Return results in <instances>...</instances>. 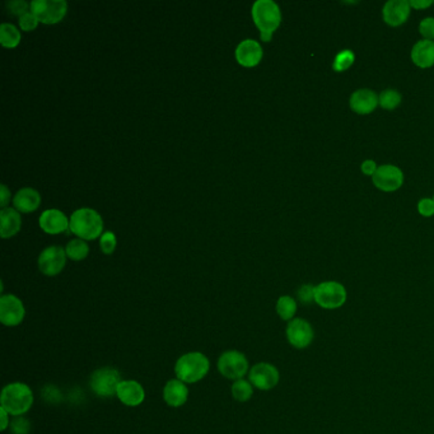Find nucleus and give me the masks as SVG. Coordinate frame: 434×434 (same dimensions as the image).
<instances>
[{
  "label": "nucleus",
  "mask_w": 434,
  "mask_h": 434,
  "mask_svg": "<svg viewBox=\"0 0 434 434\" xmlns=\"http://www.w3.org/2000/svg\"><path fill=\"white\" fill-rule=\"evenodd\" d=\"M0 405L8 414L22 416L34 405V393L31 387L23 382H13L3 388L0 395Z\"/></svg>",
  "instance_id": "1"
},
{
  "label": "nucleus",
  "mask_w": 434,
  "mask_h": 434,
  "mask_svg": "<svg viewBox=\"0 0 434 434\" xmlns=\"http://www.w3.org/2000/svg\"><path fill=\"white\" fill-rule=\"evenodd\" d=\"M252 20L261 34L264 42L272 41V34L282 22V12L278 4L272 0H258L252 6Z\"/></svg>",
  "instance_id": "2"
},
{
  "label": "nucleus",
  "mask_w": 434,
  "mask_h": 434,
  "mask_svg": "<svg viewBox=\"0 0 434 434\" xmlns=\"http://www.w3.org/2000/svg\"><path fill=\"white\" fill-rule=\"evenodd\" d=\"M69 221V230L83 241L96 239L103 235L102 217L91 208H81L75 211Z\"/></svg>",
  "instance_id": "3"
},
{
  "label": "nucleus",
  "mask_w": 434,
  "mask_h": 434,
  "mask_svg": "<svg viewBox=\"0 0 434 434\" xmlns=\"http://www.w3.org/2000/svg\"><path fill=\"white\" fill-rule=\"evenodd\" d=\"M211 369V362L200 352H190L183 354L175 364L177 380L185 383H195L208 374Z\"/></svg>",
  "instance_id": "4"
},
{
  "label": "nucleus",
  "mask_w": 434,
  "mask_h": 434,
  "mask_svg": "<svg viewBox=\"0 0 434 434\" xmlns=\"http://www.w3.org/2000/svg\"><path fill=\"white\" fill-rule=\"evenodd\" d=\"M348 293L339 282H322L315 287V303L324 310H338L346 305Z\"/></svg>",
  "instance_id": "5"
},
{
  "label": "nucleus",
  "mask_w": 434,
  "mask_h": 434,
  "mask_svg": "<svg viewBox=\"0 0 434 434\" xmlns=\"http://www.w3.org/2000/svg\"><path fill=\"white\" fill-rule=\"evenodd\" d=\"M119 371L111 367L96 369L89 379V386L100 397H112L117 393V387L121 382Z\"/></svg>",
  "instance_id": "6"
},
{
  "label": "nucleus",
  "mask_w": 434,
  "mask_h": 434,
  "mask_svg": "<svg viewBox=\"0 0 434 434\" xmlns=\"http://www.w3.org/2000/svg\"><path fill=\"white\" fill-rule=\"evenodd\" d=\"M31 12L44 25H56L68 12L65 0H34L31 1Z\"/></svg>",
  "instance_id": "7"
},
{
  "label": "nucleus",
  "mask_w": 434,
  "mask_h": 434,
  "mask_svg": "<svg viewBox=\"0 0 434 434\" xmlns=\"http://www.w3.org/2000/svg\"><path fill=\"white\" fill-rule=\"evenodd\" d=\"M218 371L228 380H242L249 372V360L238 350H227L218 360Z\"/></svg>",
  "instance_id": "8"
},
{
  "label": "nucleus",
  "mask_w": 434,
  "mask_h": 434,
  "mask_svg": "<svg viewBox=\"0 0 434 434\" xmlns=\"http://www.w3.org/2000/svg\"><path fill=\"white\" fill-rule=\"evenodd\" d=\"M67 252L60 246H50L41 252L37 265L40 272L46 277H56L67 264Z\"/></svg>",
  "instance_id": "9"
},
{
  "label": "nucleus",
  "mask_w": 434,
  "mask_h": 434,
  "mask_svg": "<svg viewBox=\"0 0 434 434\" xmlns=\"http://www.w3.org/2000/svg\"><path fill=\"white\" fill-rule=\"evenodd\" d=\"M288 343L296 349H305L313 344L315 339L313 327L305 319H293L288 322L285 330Z\"/></svg>",
  "instance_id": "10"
},
{
  "label": "nucleus",
  "mask_w": 434,
  "mask_h": 434,
  "mask_svg": "<svg viewBox=\"0 0 434 434\" xmlns=\"http://www.w3.org/2000/svg\"><path fill=\"white\" fill-rule=\"evenodd\" d=\"M249 380L252 386L261 391H269L277 386L280 381L278 368L266 362H260L252 367L249 372Z\"/></svg>",
  "instance_id": "11"
},
{
  "label": "nucleus",
  "mask_w": 434,
  "mask_h": 434,
  "mask_svg": "<svg viewBox=\"0 0 434 434\" xmlns=\"http://www.w3.org/2000/svg\"><path fill=\"white\" fill-rule=\"evenodd\" d=\"M26 316L25 305L18 297L6 294L0 298V322L4 326H18Z\"/></svg>",
  "instance_id": "12"
},
{
  "label": "nucleus",
  "mask_w": 434,
  "mask_h": 434,
  "mask_svg": "<svg viewBox=\"0 0 434 434\" xmlns=\"http://www.w3.org/2000/svg\"><path fill=\"white\" fill-rule=\"evenodd\" d=\"M372 180L377 189L385 191V192H394L402 186L404 173L396 166L383 164L377 169Z\"/></svg>",
  "instance_id": "13"
},
{
  "label": "nucleus",
  "mask_w": 434,
  "mask_h": 434,
  "mask_svg": "<svg viewBox=\"0 0 434 434\" xmlns=\"http://www.w3.org/2000/svg\"><path fill=\"white\" fill-rule=\"evenodd\" d=\"M264 51L258 41L247 39L241 41L236 48V60L244 68H254L263 60Z\"/></svg>",
  "instance_id": "14"
},
{
  "label": "nucleus",
  "mask_w": 434,
  "mask_h": 434,
  "mask_svg": "<svg viewBox=\"0 0 434 434\" xmlns=\"http://www.w3.org/2000/svg\"><path fill=\"white\" fill-rule=\"evenodd\" d=\"M410 3L407 0H390L382 9L383 20L391 27H399L410 15Z\"/></svg>",
  "instance_id": "15"
},
{
  "label": "nucleus",
  "mask_w": 434,
  "mask_h": 434,
  "mask_svg": "<svg viewBox=\"0 0 434 434\" xmlns=\"http://www.w3.org/2000/svg\"><path fill=\"white\" fill-rule=\"evenodd\" d=\"M117 399L126 407H139L145 399V391L142 385L134 380H122L117 387Z\"/></svg>",
  "instance_id": "16"
},
{
  "label": "nucleus",
  "mask_w": 434,
  "mask_h": 434,
  "mask_svg": "<svg viewBox=\"0 0 434 434\" xmlns=\"http://www.w3.org/2000/svg\"><path fill=\"white\" fill-rule=\"evenodd\" d=\"M41 230L46 232L48 235H59L61 232H65L69 228L68 217L58 209H48L41 214L39 219Z\"/></svg>",
  "instance_id": "17"
},
{
  "label": "nucleus",
  "mask_w": 434,
  "mask_h": 434,
  "mask_svg": "<svg viewBox=\"0 0 434 434\" xmlns=\"http://www.w3.org/2000/svg\"><path fill=\"white\" fill-rule=\"evenodd\" d=\"M350 109L358 115H368L379 106V96L371 89H358L350 96Z\"/></svg>",
  "instance_id": "18"
},
{
  "label": "nucleus",
  "mask_w": 434,
  "mask_h": 434,
  "mask_svg": "<svg viewBox=\"0 0 434 434\" xmlns=\"http://www.w3.org/2000/svg\"><path fill=\"white\" fill-rule=\"evenodd\" d=\"M189 397V388L180 380H170L163 388V399L171 407H183Z\"/></svg>",
  "instance_id": "19"
},
{
  "label": "nucleus",
  "mask_w": 434,
  "mask_h": 434,
  "mask_svg": "<svg viewBox=\"0 0 434 434\" xmlns=\"http://www.w3.org/2000/svg\"><path fill=\"white\" fill-rule=\"evenodd\" d=\"M41 204L40 192L32 188H23L14 195V209L20 213H32L37 211Z\"/></svg>",
  "instance_id": "20"
},
{
  "label": "nucleus",
  "mask_w": 434,
  "mask_h": 434,
  "mask_svg": "<svg viewBox=\"0 0 434 434\" xmlns=\"http://www.w3.org/2000/svg\"><path fill=\"white\" fill-rule=\"evenodd\" d=\"M22 218L20 211L13 208H6L0 211V236L11 238L20 231Z\"/></svg>",
  "instance_id": "21"
},
{
  "label": "nucleus",
  "mask_w": 434,
  "mask_h": 434,
  "mask_svg": "<svg viewBox=\"0 0 434 434\" xmlns=\"http://www.w3.org/2000/svg\"><path fill=\"white\" fill-rule=\"evenodd\" d=\"M412 60L421 69L434 65V41H418L412 50Z\"/></svg>",
  "instance_id": "22"
},
{
  "label": "nucleus",
  "mask_w": 434,
  "mask_h": 434,
  "mask_svg": "<svg viewBox=\"0 0 434 434\" xmlns=\"http://www.w3.org/2000/svg\"><path fill=\"white\" fill-rule=\"evenodd\" d=\"M22 36L18 28L12 23H3L0 26V42L4 48H14L20 45Z\"/></svg>",
  "instance_id": "23"
},
{
  "label": "nucleus",
  "mask_w": 434,
  "mask_h": 434,
  "mask_svg": "<svg viewBox=\"0 0 434 434\" xmlns=\"http://www.w3.org/2000/svg\"><path fill=\"white\" fill-rule=\"evenodd\" d=\"M297 301L291 296H282L277 302V313L283 321H292L297 313Z\"/></svg>",
  "instance_id": "24"
},
{
  "label": "nucleus",
  "mask_w": 434,
  "mask_h": 434,
  "mask_svg": "<svg viewBox=\"0 0 434 434\" xmlns=\"http://www.w3.org/2000/svg\"><path fill=\"white\" fill-rule=\"evenodd\" d=\"M67 256L73 261H81L88 256L89 246L86 241H83L81 238H75L69 241L67 247H65Z\"/></svg>",
  "instance_id": "25"
},
{
  "label": "nucleus",
  "mask_w": 434,
  "mask_h": 434,
  "mask_svg": "<svg viewBox=\"0 0 434 434\" xmlns=\"http://www.w3.org/2000/svg\"><path fill=\"white\" fill-rule=\"evenodd\" d=\"M232 396L235 400L246 402L250 400L254 395V386L250 381L237 380L233 382L231 387Z\"/></svg>",
  "instance_id": "26"
},
{
  "label": "nucleus",
  "mask_w": 434,
  "mask_h": 434,
  "mask_svg": "<svg viewBox=\"0 0 434 434\" xmlns=\"http://www.w3.org/2000/svg\"><path fill=\"white\" fill-rule=\"evenodd\" d=\"M401 103V95L396 89H386L379 96V105L382 109L395 110Z\"/></svg>",
  "instance_id": "27"
},
{
  "label": "nucleus",
  "mask_w": 434,
  "mask_h": 434,
  "mask_svg": "<svg viewBox=\"0 0 434 434\" xmlns=\"http://www.w3.org/2000/svg\"><path fill=\"white\" fill-rule=\"evenodd\" d=\"M355 60V55L352 50H343L334 59L333 69L338 73L346 72L350 68Z\"/></svg>",
  "instance_id": "28"
},
{
  "label": "nucleus",
  "mask_w": 434,
  "mask_h": 434,
  "mask_svg": "<svg viewBox=\"0 0 434 434\" xmlns=\"http://www.w3.org/2000/svg\"><path fill=\"white\" fill-rule=\"evenodd\" d=\"M116 244H117V239H116L115 233L105 232L102 235L101 239H100V247H101L102 252L105 255L114 254L116 250Z\"/></svg>",
  "instance_id": "29"
},
{
  "label": "nucleus",
  "mask_w": 434,
  "mask_h": 434,
  "mask_svg": "<svg viewBox=\"0 0 434 434\" xmlns=\"http://www.w3.org/2000/svg\"><path fill=\"white\" fill-rule=\"evenodd\" d=\"M18 23H20V27L22 31L31 32V31H34V29H36L37 26H39V20H37L36 15L29 11L27 13L20 15Z\"/></svg>",
  "instance_id": "30"
},
{
  "label": "nucleus",
  "mask_w": 434,
  "mask_h": 434,
  "mask_svg": "<svg viewBox=\"0 0 434 434\" xmlns=\"http://www.w3.org/2000/svg\"><path fill=\"white\" fill-rule=\"evenodd\" d=\"M315 287L316 285L305 284L298 289V299L303 305H310L315 302Z\"/></svg>",
  "instance_id": "31"
},
{
  "label": "nucleus",
  "mask_w": 434,
  "mask_h": 434,
  "mask_svg": "<svg viewBox=\"0 0 434 434\" xmlns=\"http://www.w3.org/2000/svg\"><path fill=\"white\" fill-rule=\"evenodd\" d=\"M419 32L424 37V40H434V18L428 17L421 20L419 25Z\"/></svg>",
  "instance_id": "32"
},
{
  "label": "nucleus",
  "mask_w": 434,
  "mask_h": 434,
  "mask_svg": "<svg viewBox=\"0 0 434 434\" xmlns=\"http://www.w3.org/2000/svg\"><path fill=\"white\" fill-rule=\"evenodd\" d=\"M7 7L11 13L20 17V15L29 12L31 4H28L27 1H25V0H14V1H9Z\"/></svg>",
  "instance_id": "33"
},
{
  "label": "nucleus",
  "mask_w": 434,
  "mask_h": 434,
  "mask_svg": "<svg viewBox=\"0 0 434 434\" xmlns=\"http://www.w3.org/2000/svg\"><path fill=\"white\" fill-rule=\"evenodd\" d=\"M418 211L421 217H433L434 216V200L433 199H421L418 203Z\"/></svg>",
  "instance_id": "34"
},
{
  "label": "nucleus",
  "mask_w": 434,
  "mask_h": 434,
  "mask_svg": "<svg viewBox=\"0 0 434 434\" xmlns=\"http://www.w3.org/2000/svg\"><path fill=\"white\" fill-rule=\"evenodd\" d=\"M12 430H13V434H28L29 421L22 416H17L12 421Z\"/></svg>",
  "instance_id": "35"
},
{
  "label": "nucleus",
  "mask_w": 434,
  "mask_h": 434,
  "mask_svg": "<svg viewBox=\"0 0 434 434\" xmlns=\"http://www.w3.org/2000/svg\"><path fill=\"white\" fill-rule=\"evenodd\" d=\"M362 172L366 175V176H372L374 177V173H376V171H377V164L372 159H366L364 162L362 163Z\"/></svg>",
  "instance_id": "36"
},
{
  "label": "nucleus",
  "mask_w": 434,
  "mask_h": 434,
  "mask_svg": "<svg viewBox=\"0 0 434 434\" xmlns=\"http://www.w3.org/2000/svg\"><path fill=\"white\" fill-rule=\"evenodd\" d=\"M0 197H1V209H6L7 208L8 203L11 200V191L8 189L7 186L3 183L1 185V192H0Z\"/></svg>",
  "instance_id": "37"
},
{
  "label": "nucleus",
  "mask_w": 434,
  "mask_h": 434,
  "mask_svg": "<svg viewBox=\"0 0 434 434\" xmlns=\"http://www.w3.org/2000/svg\"><path fill=\"white\" fill-rule=\"evenodd\" d=\"M409 3H410V7L418 9V11L429 8L433 4V1H429V0H412Z\"/></svg>",
  "instance_id": "38"
},
{
  "label": "nucleus",
  "mask_w": 434,
  "mask_h": 434,
  "mask_svg": "<svg viewBox=\"0 0 434 434\" xmlns=\"http://www.w3.org/2000/svg\"><path fill=\"white\" fill-rule=\"evenodd\" d=\"M9 416H11V415L8 414L7 412H6L4 409H1V407H0V418H1V421H0V429H1L3 432H4V430H7V428L11 426Z\"/></svg>",
  "instance_id": "39"
},
{
  "label": "nucleus",
  "mask_w": 434,
  "mask_h": 434,
  "mask_svg": "<svg viewBox=\"0 0 434 434\" xmlns=\"http://www.w3.org/2000/svg\"><path fill=\"white\" fill-rule=\"evenodd\" d=\"M433 200H434V197H433Z\"/></svg>",
  "instance_id": "40"
}]
</instances>
